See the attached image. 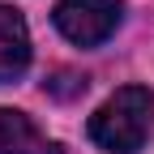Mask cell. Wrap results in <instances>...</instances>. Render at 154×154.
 I'll use <instances>...</instances> for the list:
<instances>
[{"mask_svg":"<svg viewBox=\"0 0 154 154\" xmlns=\"http://www.w3.org/2000/svg\"><path fill=\"white\" fill-rule=\"evenodd\" d=\"M30 69V30L22 13L0 5V82H17Z\"/></svg>","mask_w":154,"mask_h":154,"instance_id":"obj_4","label":"cell"},{"mask_svg":"<svg viewBox=\"0 0 154 154\" xmlns=\"http://www.w3.org/2000/svg\"><path fill=\"white\" fill-rule=\"evenodd\" d=\"M56 30L77 47H99L116 34V26L124 22L120 0H60L51 13Z\"/></svg>","mask_w":154,"mask_h":154,"instance_id":"obj_2","label":"cell"},{"mask_svg":"<svg viewBox=\"0 0 154 154\" xmlns=\"http://www.w3.org/2000/svg\"><path fill=\"white\" fill-rule=\"evenodd\" d=\"M0 154H60V141H51L26 111L0 107Z\"/></svg>","mask_w":154,"mask_h":154,"instance_id":"obj_3","label":"cell"},{"mask_svg":"<svg viewBox=\"0 0 154 154\" xmlns=\"http://www.w3.org/2000/svg\"><path fill=\"white\" fill-rule=\"evenodd\" d=\"M90 141L107 154H137L154 133V94L146 86H124L90 116Z\"/></svg>","mask_w":154,"mask_h":154,"instance_id":"obj_1","label":"cell"}]
</instances>
